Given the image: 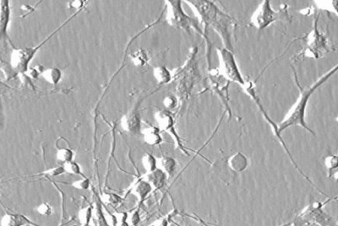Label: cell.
Segmentation results:
<instances>
[{
    "instance_id": "6da1fadb",
    "label": "cell",
    "mask_w": 338,
    "mask_h": 226,
    "mask_svg": "<svg viewBox=\"0 0 338 226\" xmlns=\"http://www.w3.org/2000/svg\"><path fill=\"white\" fill-rule=\"evenodd\" d=\"M201 18L204 25V35L207 37L206 32L208 28H212L220 35L223 45L227 49L233 51L232 35L236 23L234 18L229 16L221 10L218 6L208 0H195L186 1Z\"/></svg>"
},
{
    "instance_id": "7a4b0ae2",
    "label": "cell",
    "mask_w": 338,
    "mask_h": 226,
    "mask_svg": "<svg viewBox=\"0 0 338 226\" xmlns=\"http://www.w3.org/2000/svg\"><path fill=\"white\" fill-rule=\"evenodd\" d=\"M317 89H318V86L316 85V83H314L313 85L306 89H300V96L298 101H296V103L294 104L286 117H284L283 122L278 124V131L281 134L283 131L286 130L293 126L302 127L311 134H314L313 131L311 130L307 125V123L305 120V114H306V108L308 106L310 97L311 95H313V93Z\"/></svg>"
},
{
    "instance_id": "3957f363",
    "label": "cell",
    "mask_w": 338,
    "mask_h": 226,
    "mask_svg": "<svg viewBox=\"0 0 338 226\" xmlns=\"http://www.w3.org/2000/svg\"><path fill=\"white\" fill-rule=\"evenodd\" d=\"M167 3H168L167 20L169 25L173 27L185 30L187 32H190L191 30H195L204 35L203 31L199 27L198 23L184 13V9L182 8L181 1L179 0L167 1Z\"/></svg>"
},
{
    "instance_id": "277c9868",
    "label": "cell",
    "mask_w": 338,
    "mask_h": 226,
    "mask_svg": "<svg viewBox=\"0 0 338 226\" xmlns=\"http://www.w3.org/2000/svg\"><path fill=\"white\" fill-rule=\"evenodd\" d=\"M317 22L318 17L315 20L313 29L306 38L307 47L300 53V56L318 59L330 52V44L328 38L324 34L320 32Z\"/></svg>"
},
{
    "instance_id": "5b68a950",
    "label": "cell",
    "mask_w": 338,
    "mask_h": 226,
    "mask_svg": "<svg viewBox=\"0 0 338 226\" xmlns=\"http://www.w3.org/2000/svg\"><path fill=\"white\" fill-rule=\"evenodd\" d=\"M217 54L219 57L218 70L220 74L228 81L237 83L243 87L246 81L240 72L233 51L222 47L217 49Z\"/></svg>"
},
{
    "instance_id": "8992f818",
    "label": "cell",
    "mask_w": 338,
    "mask_h": 226,
    "mask_svg": "<svg viewBox=\"0 0 338 226\" xmlns=\"http://www.w3.org/2000/svg\"><path fill=\"white\" fill-rule=\"evenodd\" d=\"M296 221H299L301 226L316 224L320 226H336L333 219L324 212L323 205L320 202H315L308 205L300 213Z\"/></svg>"
},
{
    "instance_id": "52a82bcc",
    "label": "cell",
    "mask_w": 338,
    "mask_h": 226,
    "mask_svg": "<svg viewBox=\"0 0 338 226\" xmlns=\"http://www.w3.org/2000/svg\"><path fill=\"white\" fill-rule=\"evenodd\" d=\"M285 13V11L277 12L274 10L272 7L271 1L264 0L254 12L250 21L254 27H256L257 30H262L272 25V23L281 19V17Z\"/></svg>"
},
{
    "instance_id": "ba28073f",
    "label": "cell",
    "mask_w": 338,
    "mask_h": 226,
    "mask_svg": "<svg viewBox=\"0 0 338 226\" xmlns=\"http://www.w3.org/2000/svg\"><path fill=\"white\" fill-rule=\"evenodd\" d=\"M243 89H244V90H245V92L247 93L248 95H249V96H250L251 98L253 99L254 101H255V102L257 104V106H258L259 108H260V110H261V112H262V114H263V116H264L265 119L267 121V123H269L270 125H271V127H272V131H273V134H275V136L277 137V138H278L279 140H280L281 145H282V146L284 148V150H285V151H286L287 154H288L289 157H290V160H291L292 162H293V164H294V167H295V168H296V169H297L298 171L300 172V174L302 175L303 177H305L306 180L308 181L309 183H311V180L309 179V177L304 174V172H303L302 171L300 170V168H299V166H297V164H296V162L294 161V157L292 156L291 154H290V152H289V149L287 148L286 144L284 143L283 139H282V137H281V134L279 133V131H278V124H276V123H274L273 121L270 119L269 116L267 115V112L265 111L264 107H263L262 105H261V100H260V98H259L258 95H257V93H256V87H255V85H254L253 82L246 81L245 85L243 86Z\"/></svg>"
},
{
    "instance_id": "9c48e42d",
    "label": "cell",
    "mask_w": 338,
    "mask_h": 226,
    "mask_svg": "<svg viewBox=\"0 0 338 226\" xmlns=\"http://www.w3.org/2000/svg\"><path fill=\"white\" fill-rule=\"evenodd\" d=\"M209 72V85L215 93H217V96L220 97L226 109L228 111V117H231L232 112L230 107L228 106V88L230 81L225 79L220 74L218 68H210Z\"/></svg>"
},
{
    "instance_id": "30bf717a",
    "label": "cell",
    "mask_w": 338,
    "mask_h": 226,
    "mask_svg": "<svg viewBox=\"0 0 338 226\" xmlns=\"http://www.w3.org/2000/svg\"><path fill=\"white\" fill-rule=\"evenodd\" d=\"M154 117L160 130L165 131L168 134H170L175 140L177 147L188 156L189 154L182 144L181 138L177 133L176 128H175V120L173 118V115L171 114L168 111H158L155 113Z\"/></svg>"
},
{
    "instance_id": "8fae6325",
    "label": "cell",
    "mask_w": 338,
    "mask_h": 226,
    "mask_svg": "<svg viewBox=\"0 0 338 226\" xmlns=\"http://www.w3.org/2000/svg\"><path fill=\"white\" fill-rule=\"evenodd\" d=\"M34 48H21L13 51L10 57L12 68L20 73L27 71L28 63L36 52Z\"/></svg>"
},
{
    "instance_id": "7c38bea8",
    "label": "cell",
    "mask_w": 338,
    "mask_h": 226,
    "mask_svg": "<svg viewBox=\"0 0 338 226\" xmlns=\"http://www.w3.org/2000/svg\"><path fill=\"white\" fill-rule=\"evenodd\" d=\"M122 128L129 134H136L139 132L141 125L140 118L137 112H129L121 118L120 123Z\"/></svg>"
},
{
    "instance_id": "4fadbf2b",
    "label": "cell",
    "mask_w": 338,
    "mask_h": 226,
    "mask_svg": "<svg viewBox=\"0 0 338 226\" xmlns=\"http://www.w3.org/2000/svg\"><path fill=\"white\" fill-rule=\"evenodd\" d=\"M141 178L151 186L153 192H156L162 189L165 186L168 176L159 169H157L154 172H146Z\"/></svg>"
},
{
    "instance_id": "5bb4252c",
    "label": "cell",
    "mask_w": 338,
    "mask_h": 226,
    "mask_svg": "<svg viewBox=\"0 0 338 226\" xmlns=\"http://www.w3.org/2000/svg\"><path fill=\"white\" fill-rule=\"evenodd\" d=\"M36 226L33 222L20 214L7 213L2 217L0 226Z\"/></svg>"
},
{
    "instance_id": "9a60e30c",
    "label": "cell",
    "mask_w": 338,
    "mask_h": 226,
    "mask_svg": "<svg viewBox=\"0 0 338 226\" xmlns=\"http://www.w3.org/2000/svg\"><path fill=\"white\" fill-rule=\"evenodd\" d=\"M227 161H228V166L230 167V169L235 173H241V172H245L249 166L247 157L241 152L234 154V156H230Z\"/></svg>"
},
{
    "instance_id": "2e32d148",
    "label": "cell",
    "mask_w": 338,
    "mask_h": 226,
    "mask_svg": "<svg viewBox=\"0 0 338 226\" xmlns=\"http://www.w3.org/2000/svg\"><path fill=\"white\" fill-rule=\"evenodd\" d=\"M130 193L140 202H143L149 196V194L153 193L151 186L146 181L140 178L137 183L133 186Z\"/></svg>"
},
{
    "instance_id": "e0dca14e",
    "label": "cell",
    "mask_w": 338,
    "mask_h": 226,
    "mask_svg": "<svg viewBox=\"0 0 338 226\" xmlns=\"http://www.w3.org/2000/svg\"><path fill=\"white\" fill-rule=\"evenodd\" d=\"M143 134L144 141L151 146L159 145L162 143V138L161 136V130L159 128L155 126H149L141 131Z\"/></svg>"
},
{
    "instance_id": "ac0fdd59",
    "label": "cell",
    "mask_w": 338,
    "mask_h": 226,
    "mask_svg": "<svg viewBox=\"0 0 338 226\" xmlns=\"http://www.w3.org/2000/svg\"><path fill=\"white\" fill-rule=\"evenodd\" d=\"M177 162L169 156H162L157 158V169L164 172L168 177H173L176 172Z\"/></svg>"
},
{
    "instance_id": "d6986e66",
    "label": "cell",
    "mask_w": 338,
    "mask_h": 226,
    "mask_svg": "<svg viewBox=\"0 0 338 226\" xmlns=\"http://www.w3.org/2000/svg\"><path fill=\"white\" fill-rule=\"evenodd\" d=\"M214 172L222 180L225 181L226 183L228 180L231 181V179H234L235 173L228 166V161L224 160L217 161V163L214 164Z\"/></svg>"
},
{
    "instance_id": "ffe728a7",
    "label": "cell",
    "mask_w": 338,
    "mask_h": 226,
    "mask_svg": "<svg viewBox=\"0 0 338 226\" xmlns=\"http://www.w3.org/2000/svg\"><path fill=\"white\" fill-rule=\"evenodd\" d=\"M41 76L51 85H58L63 77L62 71L58 68H45L41 71Z\"/></svg>"
},
{
    "instance_id": "44dd1931",
    "label": "cell",
    "mask_w": 338,
    "mask_h": 226,
    "mask_svg": "<svg viewBox=\"0 0 338 226\" xmlns=\"http://www.w3.org/2000/svg\"><path fill=\"white\" fill-rule=\"evenodd\" d=\"M153 75L159 85L168 84L172 79L170 71L165 66H158L153 69Z\"/></svg>"
},
{
    "instance_id": "7402d4cb",
    "label": "cell",
    "mask_w": 338,
    "mask_h": 226,
    "mask_svg": "<svg viewBox=\"0 0 338 226\" xmlns=\"http://www.w3.org/2000/svg\"><path fill=\"white\" fill-rule=\"evenodd\" d=\"M141 164L146 172H154L157 169V158L150 153H146L141 159Z\"/></svg>"
},
{
    "instance_id": "603a6c76",
    "label": "cell",
    "mask_w": 338,
    "mask_h": 226,
    "mask_svg": "<svg viewBox=\"0 0 338 226\" xmlns=\"http://www.w3.org/2000/svg\"><path fill=\"white\" fill-rule=\"evenodd\" d=\"M315 3L320 9L330 11L338 15V0H318Z\"/></svg>"
},
{
    "instance_id": "cb8c5ba5",
    "label": "cell",
    "mask_w": 338,
    "mask_h": 226,
    "mask_svg": "<svg viewBox=\"0 0 338 226\" xmlns=\"http://www.w3.org/2000/svg\"><path fill=\"white\" fill-rule=\"evenodd\" d=\"M2 12H1V32L3 35L7 30L8 19H9V8L8 1H1Z\"/></svg>"
},
{
    "instance_id": "d4e9b609",
    "label": "cell",
    "mask_w": 338,
    "mask_h": 226,
    "mask_svg": "<svg viewBox=\"0 0 338 226\" xmlns=\"http://www.w3.org/2000/svg\"><path fill=\"white\" fill-rule=\"evenodd\" d=\"M131 60L135 66L143 67L148 62V56L144 50H137L131 55Z\"/></svg>"
},
{
    "instance_id": "484cf974",
    "label": "cell",
    "mask_w": 338,
    "mask_h": 226,
    "mask_svg": "<svg viewBox=\"0 0 338 226\" xmlns=\"http://www.w3.org/2000/svg\"><path fill=\"white\" fill-rule=\"evenodd\" d=\"M74 156V152L70 149H68V148L59 149L57 151V153H56V159L63 164L73 161Z\"/></svg>"
},
{
    "instance_id": "4316f807",
    "label": "cell",
    "mask_w": 338,
    "mask_h": 226,
    "mask_svg": "<svg viewBox=\"0 0 338 226\" xmlns=\"http://www.w3.org/2000/svg\"><path fill=\"white\" fill-rule=\"evenodd\" d=\"M325 166L328 172V177H331L333 172L338 170V155H331L325 158Z\"/></svg>"
},
{
    "instance_id": "83f0119b",
    "label": "cell",
    "mask_w": 338,
    "mask_h": 226,
    "mask_svg": "<svg viewBox=\"0 0 338 226\" xmlns=\"http://www.w3.org/2000/svg\"><path fill=\"white\" fill-rule=\"evenodd\" d=\"M91 217H92V210L90 206L82 208L78 213V218H79L80 223L83 226H89Z\"/></svg>"
},
{
    "instance_id": "f1b7e54d",
    "label": "cell",
    "mask_w": 338,
    "mask_h": 226,
    "mask_svg": "<svg viewBox=\"0 0 338 226\" xmlns=\"http://www.w3.org/2000/svg\"><path fill=\"white\" fill-rule=\"evenodd\" d=\"M101 199H102V203L107 206H116L118 204H120V202L122 201L120 197L112 193H106V194H102Z\"/></svg>"
},
{
    "instance_id": "f546056e",
    "label": "cell",
    "mask_w": 338,
    "mask_h": 226,
    "mask_svg": "<svg viewBox=\"0 0 338 226\" xmlns=\"http://www.w3.org/2000/svg\"><path fill=\"white\" fill-rule=\"evenodd\" d=\"M63 168L65 171V173L71 175H80L81 173L80 166L74 161H70L67 163L63 164Z\"/></svg>"
},
{
    "instance_id": "4dcf8cb0",
    "label": "cell",
    "mask_w": 338,
    "mask_h": 226,
    "mask_svg": "<svg viewBox=\"0 0 338 226\" xmlns=\"http://www.w3.org/2000/svg\"><path fill=\"white\" fill-rule=\"evenodd\" d=\"M163 105L168 110L174 109L178 105V99L176 96H173V95H168L165 96L163 99Z\"/></svg>"
},
{
    "instance_id": "1f68e13d",
    "label": "cell",
    "mask_w": 338,
    "mask_h": 226,
    "mask_svg": "<svg viewBox=\"0 0 338 226\" xmlns=\"http://www.w3.org/2000/svg\"><path fill=\"white\" fill-rule=\"evenodd\" d=\"M36 212L38 213L40 216H49L52 215V208L51 205H48L47 203H43L38 205L36 209Z\"/></svg>"
},
{
    "instance_id": "d6a6232c",
    "label": "cell",
    "mask_w": 338,
    "mask_h": 226,
    "mask_svg": "<svg viewBox=\"0 0 338 226\" xmlns=\"http://www.w3.org/2000/svg\"><path fill=\"white\" fill-rule=\"evenodd\" d=\"M72 187L79 190H87L90 187V182L87 178H81L79 180L74 181L71 184Z\"/></svg>"
},
{
    "instance_id": "836d02e7",
    "label": "cell",
    "mask_w": 338,
    "mask_h": 226,
    "mask_svg": "<svg viewBox=\"0 0 338 226\" xmlns=\"http://www.w3.org/2000/svg\"><path fill=\"white\" fill-rule=\"evenodd\" d=\"M140 214L138 210L133 211V212L128 214V218H127V224L129 226H136L140 223Z\"/></svg>"
},
{
    "instance_id": "e575fe53",
    "label": "cell",
    "mask_w": 338,
    "mask_h": 226,
    "mask_svg": "<svg viewBox=\"0 0 338 226\" xmlns=\"http://www.w3.org/2000/svg\"><path fill=\"white\" fill-rule=\"evenodd\" d=\"M65 173L63 166H56L51 169L47 170L45 172H42V175H46V176H50V177H58L60 175Z\"/></svg>"
},
{
    "instance_id": "d590c367",
    "label": "cell",
    "mask_w": 338,
    "mask_h": 226,
    "mask_svg": "<svg viewBox=\"0 0 338 226\" xmlns=\"http://www.w3.org/2000/svg\"><path fill=\"white\" fill-rule=\"evenodd\" d=\"M114 217H115L116 223L118 224V225H124V224L127 223V218H128V214L125 212H120L118 214H115L114 215Z\"/></svg>"
},
{
    "instance_id": "8d00e7d4",
    "label": "cell",
    "mask_w": 338,
    "mask_h": 226,
    "mask_svg": "<svg viewBox=\"0 0 338 226\" xmlns=\"http://www.w3.org/2000/svg\"><path fill=\"white\" fill-rule=\"evenodd\" d=\"M151 226H168V220L167 218L158 219Z\"/></svg>"
},
{
    "instance_id": "74e56055",
    "label": "cell",
    "mask_w": 338,
    "mask_h": 226,
    "mask_svg": "<svg viewBox=\"0 0 338 226\" xmlns=\"http://www.w3.org/2000/svg\"><path fill=\"white\" fill-rule=\"evenodd\" d=\"M72 3H69L72 8H80L82 7L83 5V1H73L71 2Z\"/></svg>"
},
{
    "instance_id": "f35d334b",
    "label": "cell",
    "mask_w": 338,
    "mask_h": 226,
    "mask_svg": "<svg viewBox=\"0 0 338 226\" xmlns=\"http://www.w3.org/2000/svg\"><path fill=\"white\" fill-rule=\"evenodd\" d=\"M331 177H333L334 179H335L337 182H338V170H337V171H335V172H333V174H332V176H331Z\"/></svg>"
},
{
    "instance_id": "ab89813d",
    "label": "cell",
    "mask_w": 338,
    "mask_h": 226,
    "mask_svg": "<svg viewBox=\"0 0 338 226\" xmlns=\"http://www.w3.org/2000/svg\"><path fill=\"white\" fill-rule=\"evenodd\" d=\"M297 226V225L295 223L290 224V225H286V226Z\"/></svg>"
},
{
    "instance_id": "60d3db41",
    "label": "cell",
    "mask_w": 338,
    "mask_h": 226,
    "mask_svg": "<svg viewBox=\"0 0 338 226\" xmlns=\"http://www.w3.org/2000/svg\"><path fill=\"white\" fill-rule=\"evenodd\" d=\"M336 121H337V122L338 123V116L337 117V118H336Z\"/></svg>"
},
{
    "instance_id": "b9f144b4",
    "label": "cell",
    "mask_w": 338,
    "mask_h": 226,
    "mask_svg": "<svg viewBox=\"0 0 338 226\" xmlns=\"http://www.w3.org/2000/svg\"><path fill=\"white\" fill-rule=\"evenodd\" d=\"M74 226V225H71V226Z\"/></svg>"
},
{
    "instance_id": "7bdbcfd3",
    "label": "cell",
    "mask_w": 338,
    "mask_h": 226,
    "mask_svg": "<svg viewBox=\"0 0 338 226\" xmlns=\"http://www.w3.org/2000/svg\"></svg>"
}]
</instances>
